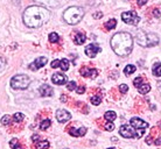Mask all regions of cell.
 I'll use <instances>...</instances> for the list:
<instances>
[{
	"instance_id": "cell-6",
	"label": "cell",
	"mask_w": 161,
	"mask_h": 149,
	"mask_svg": "<svg viewBox=\"0 0 161 149\" xmlns=\"http://www.w3.org/2000/svg\"><path fill=\"white\" fill-rule=\"evenodd\" d=\"M31 84V79L27 75H16L11 79V86L15 90H26Z\"/></svg>"
},
{
	"instance_id": "cell-1",
	"label": "cell",
	"mask_w": 161,
	"mask_h": 149,
	"mask_svg": "<svg viewBox=\"0 0 161 149\" xmlns=\"http://www.w3.org/2000/svg\"><path fill=\"white\" fill-rule=\"evenodd\" d=\"M50 18V12L42 6H29L24 12V22L29 28H39Z\"/></svg>"
},
{
	"instance_id": "cell-16",
	"label": "cell",
	"mask_w": 161,
	"mask_h": 149,
	"mask_svg": "<svg viewBox=\"0 0 161 149\" xmlns=\"http://www.w3.org/2000/svg\"><path fill=\"white\" fill-rule=\"evenodd\" d=\"M85 133H86V128H85V127H80V128L71 127V128L69 129V134L76 137L83 136V135H85Z\"/></svg>"
},
{
	"instance_id": "cell-18",
	"label": "cell",
	"mask_w": 161,
	"mask_h": 149,
	"mask_svg": "<svg viewBox=\"0 0 161 149\" xmlns=\"http://www.w3.org/2000/svg\"><path fill=\"white\" fill-rule=\"evenodd\" d=\"M35 1L41 3L43 5H47V6H50V7H58V5H60L58 0H35Z\"/></svg>"
},
{
	"instance_id": "cell-23",
	"label": "cell",
	"mask_w": 161,
	"mask_h": 149,
	"mask_svg": "<svg viewBox=\"0 0 161 149\" xmlns=\"http://www.w3.org/2000/svg\"><path fill=\"white\" fill-rule=\"evenodd\" d=\"M60 69H62V71H67L69 69V61L67 58L60 60Z\"/></svg>"
},
{
	"instance_id": "cell-36",
	"label": "cell",
	"mask_w": 161,
	"mask_h": 149,
	"mask_svg": "<svg viewBox=\"0 0 161 149\" xmlns=\"http://www.w3.org/2000/svg\"><path fill=\"white\" fill-rule=\"evenodd\" d=\"M102 16H103V13L102 12H96L93 14V19H101Z\"/></svg>"
},
{
	"instance_id": "cell-28",
	"label": "cell",
	"mask_w": 161,
	"mask_h": 149,
	"mask_svg": "<svg viewBox=\"0 0 161 149\" xmlns=\"http://www.w3.org/2000/svg\"><path fill=\"white\" fill-rule=\"evenodd\" d=\"M90 101H91L92 105H99L102 101V98L99 96H93V97L90 98Z\"/></svg>"
},
{
	"instance_id": "cell-38",
	"label": "cell",
	"mask_w": 161,
	"mask_h": 149,
	"mask_svg": "<svg viewBox=\"0 0 161 149\" xmlns=\"http://www.w3.org/2000/svg\"><path fill=\"white\" fill-rule=\"evenodd\" d=\"M5 64H6V62H5V60L3 58V57H0V69L4 68Z\"/></svg>"
},
{
	"instance_id": "cell-15",
	"label": "cell",
	"mask_w": 161,
	"mask_h": 149,
	"mask_svg": "<svg viewBox=\"0 0 161 149\" xmlns=\"http://www.w3.org/2000/svg\"><path fill=\"white\" fill-rule=\"evenodd\" d=\"M39 92H40V94L42 97H50V96H53L54 91H53L52 86H49V85H47V84H43L40 86Z\"/></svg>"
},
{
	"instance_id": "cell-20",
	"label": "cell",
	"mask_w": 161,
	"mask_h": 149,
	"mask_svg": "<svg viewBox=\"0 0 161 149\" xmlns=\"http://www.w3.org/2000/svg\"><path fill=\"white\" fill-rule=\"evenodd\" d=\"M152 72L155 77H161V62H158L153 65Z\"/></svg>"
},
{
	"instance_id": "cell-9",
	"label": "cell",
	"mask_w": 161,
	"mask_h": 149,
	"mask_svg": "<svg viewBox=\"0 0 161 149\" xmlns=\"http://www.w3.org/2000/svg\"><path fill=\"white\" fill-rule=\"evenodd\" d=\"M101 47L97 45V43H90L89 45L85 47V55L90 58H95L97 56L98 52H101Z\"/></svg>"
},
{
	"instance_id": "cell-42",
	"label": "cell",
	"mask_w": 161,
	"mask_h": 149,
	"mask_svg": "<svg viewBox=\"0 0 161 149\" xmlns=\"http://www.w3.org/2000/svg\"><path fill=\"white\" fill-rule=\"evenodd\" d=\"M65 149H67V148H65Z\"/></svg>"
},
{
	"instance_id": "cell-19",
	"label": "cell",
	"mask_w": 161,
	"mask_h": 149,
	"mask_svg": "<svg viewBox=\"0 0 161 149\" xmlns=\"http://www.w3.org/2000/svg\"><path fill=\"white\" fill-rule=\"evenodd\" d=\"M35 149H48L49 148V142L47 140H41V141H35Z\"/></svg>"
},
{
	"instance_id": "cell-13",
	"label": "cell",
	"mask_w": 161,
	"mask_h": 149,
	"mask_svg": "<svg viewBox=\"0 0 161 149\" xmlns=\"http://www.w3.org/2000/svg\"><path fill=\"white\" fill-rule=\"evenodd\" d=\"M130 125L134 127L136 129H146L148 127V124L146 121L141 120L140 118H132L130 121Z\"/></svg>"
},
{
	"instance_id": "cell-24",
	"label": "cell",
	"mask_w": 161,
	"mask_h": 149,
	"mask_svg": "<svg viewBox=\"0 0 161 149\" xmlns=\"http://www.w3.org/2000/svg\"><path fill=\"white\" fill-rule=\"evenodd\" d=\"M116 26H117V21H116V19H111V20H109L106 24H105V28L111 30V29L116 28Z\"/></svg>"
},
{
	"instance_id": "cell-39",
	"label": "cell",
	"mask_w": 161,
	"mask_h": 149,
	"mask_svg": "<svg viewBox=\"0 0 161 149\" xmlns=\"http://www.w3.org/2000/svg\"><path fill=\"white\" fill-rule=\"evenodd\" d=\"M154 16H157V18H159V16H160V12H159L158 9H155V11H154Z\"/></svg>"
},
{
	"instance_id": "cell-30",
	"label": "cell",
	"mask_w": 161,
	"mask_h": 149,
	"mask_svg": "<svg viewBox=\"0 0 161 149\" xmlns=\"http://www.w3.org/2000/svg\"><path fill=\"white\" fill-rule=\"evenodd\" d=\"M1 124L4 126L9 125V124H11V117H9V115H4L3 119H1Z\"/></svg>"
},
{
	"instance_id": "cell-3",
	"label": "cell",
	"mask_w": 161,
	"mask_h": 149,
	"mask_svg": "<svg viewBox=\"0 0 161 149\" xmlns=\"http://www.w3.org/2000/svg\"><path fill=\"white\" fill-rule=\"evenodd\" d=\"M84 16V9L80 6H71L63 13V19L69 24H77Z\"/></svg>"
},
{
	"instance_id": "cell-17",
	"label": "cell",
	"mask_w": 161,
	"mask_h": 149,
	"mask_svg": "<svg viewBox=\"0 0 161 149\" xmlns=\"http://www.w3.org/2000/svg\"><path fill=\"white\" fill-rule=\"evenodd\" d=\"M85 40H86V36H85L84 33H76V35H75V37H74V42H75V45H83L85 42Z\"/></svg>"
},
{
	"instance_id": "cell-4",
	"label": "cell",
	"mask_w": 161,
	"mask_h": 149,
	"mask_svg": "<svg viewBox=\"0 0 161 149\" xmlns=\"http://www.w3.org/2000/svg\"><path fill=\"white\" fill-rule=\"evenodd\" d=\"M137 42L141 47H154L159 43V36L154 33H146L144 30H138Z\"/></svg>"
},
{
	"instance_id": "cell-31",
	"label": "cell",
	"mask_w": 161,
	"mask_h": 149,
	"mask_svg": "<svg viewBox=\"0 0 161 149\" xmlns=\"http://www.w3.org/2000/svg\"><path fill=\"white\" fill-rule=\"evenodd\" d=\"M67 89H68L69 91H74V90H76V83H75L74 81L67 83Z\"/></svg>"
},
{
	"instance_id": "cell-27",
	"label": "cell",
	"mask_w": 161,
	"mask_h": 149,
	"mask_svg": "<svg viewBox=\"0 0 161 149\" xmlns=\"http://www.w3.org/2000/svg\"><path fill=\"white\" fill-rule=\"evenodd\" d=\"M24 119H25V115L22 113H15V114L13 115V120L15 121V122H21Z\"/></svg>"
},
{
	"instance_id": "cell-8",
	"label": "cell",
	"mask_w": 161,
	"mask_h": 149,
	"mask_svg": "<svg viewBox=\"0 0 161 149\" xmlns=\"http://www.w3.org/2000/svg\"><path fill=\"white\" fill-rule=\"evenodd\" d=\"M133 84H134V86L137 88L139 93H141V94H146V93H148L149 90H151V85H149L148 83H145V82L142 81L141 77H137V78L133 81Z\"/></svg>"
},
{
	"instance_id": "cell-21",
	"label": "cell",
	"mask_w": 161,
	"mask_h": 149,
	"mask_svg": "<svg viewBox=\"0 0 161 149\" xmlns=\"http://www.w3.org/2000/svg\"><path fill=\"white\" fill-rule=\"evenodd\" d=\"M104 118L108 121L112 122L113 120H116V119H117V114H116V112H113V111H108V112L104 114Z\"/></svg>"
},
{
	"instance_id": "cell-34",
	"label": "cell",
	"mask_w": 161,
	"mask_h": 149,
	"mask_svg": "<svg viewBox=\"0 0 161 149\" xmlns=\"http://www.w3.org/2000/svg\"><path fill=\"white\" fill-rule=\"evenodd\" d=\"M105 129H106V130H110V132H111V130H113V129H114V125H113L112 122H108V124H106V125H105Z\"/></svg>"
},
{
	"instance_id": "cell-26",
	"label": "cell",
	"mask_w": 161,
	"mask_h": 149,
	"mask_svg": "<svg viewBox=\"0 0 161 149\" xmlns=\"http://www.w3.org/2000/svg\"><path fill=\"white\" fill-rule=\"evenodd\" d=\"M50 125H52V121L49 120V119H46V120H43L42 122H41L40 129H41V130H46L47 128H49V127H50Z\"/></svg>"
},
{
	"instance_id": "cell-11",
	"label": "cell",
	"mask_w": 161,
	"mask_h": 149,
	"mask_svg": "<svg viewBox=\"0 0 161 149\" xmlns=\"http://www.w3.org/2000/svg\"><path fill=\"white\" fill-rule=\"evenodd\" d=\"M52 82L56 85H64L68 83V77L61 72L54 73L52 76Z\"/></svg>"
},
{
	"instance_id": "cell-14",
	"label": "cell",
	"mask_w": 161,
	"mask_h": 149,
	"mask_svg": "<svg viewBox=\"0 0 161 149\" xmlns=\"http://www.w3.org/2000/svg\"><path fill=\"white\" fill-rule=\"evenodd\" d=\"M80 72L83 77H88V78H96L98 76V70L92 68H88V67L82 68Z\"/></svg>"
},
{
	"instance_id": "cell-22",
	"label": "cell",
	"mask_w": 161,
	"mask_h": 149,
	"mask_svg": "<svg viewBox=\"0 0 161 149\" xmlns=\"http://www.w3.org/2000/svg\"><path fill=\"white\" fill-rule=\"evenodd\" d=\"M137 71V68L134 67V65H127L126 68L124 69V73L126 75V76H130V75H132V73H134Z\"/></svg>"
},
{
	"instance_id": "cell-7",
	"label": "cell",
	"mask_w": 161,
	"mask_h": 149,
	"mask_svg": "<svg viewBox=\"0 0 161 149\" xmlns=\"http://www.w3.org/2000/svg\"><path fill=\"white\" fill-rule=\"evenodd\" d=\"M121 19L124 21L125 24H131V26H137L140 21V18L136 12L133 11H130V12H124L121 14Z\"/></svg>"
},
{
	"instance_id": "cell-37",
	"label": "cell",
	"mask_w": 161,
	"mask_h": 149,
	"mask_svg": "<svg viewBox=\"0 0 161 149\" xmlns=\"http://www.w3.org/2000/svg\"><path fill=\"white\" fill-rule=\"evenodd\" d=\"M146 3H147V0H137V4L139 6H144V5H146Z\"/></svg>"
},
{
	"instance_id": "cell-32",
	"label": "cell",
	"mask_w": 161,
	"mask_h": 149,
	"mask_svg": "<svg viewBox=\"0 0 161 149\" xmlns=\"http://www.w3.org/2000/svg\"><path fill=\"white\" fill-rule=\"evenodd\" d=\"M119 90H120L121 93H126L129 91V86L126 84H121V85H119Z\"/></svg>"
},
{
	"instance_id": "cell-35",
	"label": "cell",
	"mask_w": 161,
	"mask_h": 149,
	"mask_svg": "<svg viewBox=\"0 0 161 149\" xmlns=\"http://www.w3.org/2000/svg\"><path fill=\"white\" fill-rule=\"evenodd\" d=\"M76 92L78 93V94H83V93L85 92V86H83V85H82V86H78L76 89Z\"/></svg>"
},
{
	"instance_id": "cell-25",
	"label": "cell",
	"mask_w": 161,
	"mask_h": 149,
	"mask_svg": "<svg viewBox=\"0 0 161 149\" xmlns=\"http://www.w3.org/2000/svg\"><path fill=\"white\" fill-rule=\"evenodd\" d=\"M58 40H60V36H58L57 33H50L49 34V42L50 43H56V42H58Z\"/></svg>"
},
{
	"instance_id": "cell-41",
	"label": "cell",
	"mask_w": 161,
	"mask_h": 149,
	"mask_svg": "<svg viewBox=\"0 0 161 149\" xmlns=\"http://www.w3.org/2000/svg\"><path fill=\"white\" fill-rule=\"evenodd\" d=\"M109 149H116V148H109Z\"/></svg>"
},
{
	"instance_id": "cell-12",
	"label": "cell",
	"mask_w": 161,
	"mask_h": 149,
	"mask_svg": "<svg viewBox=\"0 0 161 149\" xmlns=\"http://www.w3.org/2000/svg\"><path fill=\"white\" fill-rule=\"evenodd\" d=\"M56 119L58 122L64 124V122H67V121H69L70 119H71V114H70L68 111H65V109H57Z\"/></svg>"
},
{
	"instance_id": "cell-10",
	"label": "cell",
	"mask_w": 161,
	"mask_h": 149,
	"mask_svg": "<svg viewBox=\"0 0 161 149\" xmlns=\"http://www.w3.org/2000/svg\"><path fill=\"white\" fill-rule=\"evenodd\" d=\"M47 62H48V60L46 57H37L33 63L29 64V69L33 70V71H36V70H39L40 68H42V67L47 64Z\"/></svg>"
},
{
	"instance_id": "cell-40",
	"label": "cell",
	"mask_w": 161,
	"mask_h": 149,
	"mask_svg": "<svg viewBox=\"0 0 161 149\" xmlns=\"http://www.w3.org/2000/svg\"><path fill=\"white\" fill-rule=\"evenodd\" d=\"M155 145H158V146H161V137L160 139H158V140H155Z\"/></svg>"
},
{
	"instance_id": "cell-29",
	"label": "cell",
	"mask_w": 161,
	"mask_h": 149,
	"mask_svg": "<svg viewBox=\"0 0 161 149\" xmlns=\"http://www.w3.org/2000/svg\"><path fill=\"white\" fill-rule=\"evenodd\" d=\"M9 145H11V147H12L13 149H22V147L18 143V140H16V139H13V140H11Z\"/></svg>"
},
{
	"instance_id": "cell-5",
	"label": "cell",
	"mask_w": 161,
	"mask_h": 149,
	"mask_svg": "<svg viewBox=\"0 0 161 149\" xmlns=\"http://www.w3.org/2000/svg\"><path fill=\"white\" fill-rule=\"evenodd\" d=\"M144 132H145V129H136L131 125H123L119 129L120 135L126 139H132V137L140 139L144 135Z\"/></svg>"
},
{
	"instance_id": "cell-33",
	"label": "cell",
	"mask_w": 161,
	"mask_h": 149,
	"mask_svg": "<svg viewBox=\"0 0 161 149\" xmlns=\"http://www.w3.org/2000/svg\"><path fill=\"white\" fill-rule=\"evenodd\" d=\"M52 68L53 69H56V68H60V60H54L52 62Z\"/></svg>"
},
{
	"instance_id": "cell-2",
	"label": "cell",
	"mask_w": 161,
	"mask_h": 149,
	"mask_svg": "<svg viewBox=\"0 0 161 149\" xmlns=\"http://www.w3.org/2000/svg\"><path fill=\"white\" fill-rule=\"evenodd\" d=\"M111 47L118 56H127L133 48V39L131 34L126 32L114 34L111 39Z\"/></svg>"
}]
</instances>
